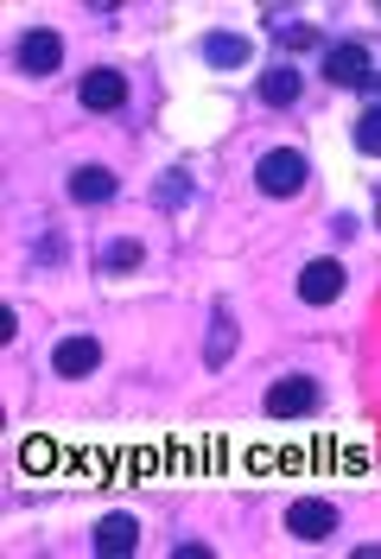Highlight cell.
Wrapping results in <instances>:
<instances>
[{
  "label": "cell",
  "mask_w": 381,
  "mask_h": 559,
  "mask_svg": "<svg viewBox=\"0 0 381 559\" xmlns=\"http://www.w3.org/2000/svg\"><path fill=\"white\" fill-rule=\"evenodd\" d=\"M13 337H20V312H13V306H0V344H13Z\"/></svg>",
  "instance_id": "obj_19"
},
{
  "label": "cell",
  "mask_w": 381,
  "mask_h": 559,
  "mask_svg": "<svg viewBox=\"0 0 381 559\" xmlns=\"http://www.w3.org/2000/svg\"><path fill=\"white\" fill-rule=\"evenodd\" d=\"M64 254H70L64 236H51V229H45V236H38V248H33V261H38V267H58Z\"/></svg>",
  "instance_id": "obj_18"
},
{
  "label": "cell",
  "mask_w": 381,
  "mask_h": 559,
  "mask_svg": "<svg viewBox=\"0 0 381 559\" xmlns=\"http://www.w3.org/2000/svg\"><path fill=\"white\" fill-rule=\"evenodd\" d=\"M13 64H20V76H58L64 70V38L51 33V26H33L13 45Z\"/></svg>",
  "instance_id": "obj_4"
},
{
  "label": "cell",
  "mask_w": 381,
  "mask_h": 559,
  "mask_svg": "<svg viewBox=\"0 0 381 559\" xmlns=\"http://www.w3.org/2000/svg\"><path fill=\"white\" fill-rule=\"evenodd\" d=\"M331 236H337V242H349V236H362V229H356V216H331Z\"/></svg>",
  "instance_id": "obj_21"
},
{
  "label": "cell",
  "mask_w": 381,
  "mask_h": 559,
  "mask_svg": "<svg viewBox=\"0 0 381 559\" xmlns=\"http://www.w3.org/2000/svg\"><path fill=\"white\" fill-rule=\"evenodd\" d=\"M362 90H369V96H376V108H381V70H369V76H362Z\"/></svg>",
  "instance_id": "obj_22"
},
{
  "label": "cell",
  "mask_w": 381,
  "mask_h": 559,
  "mask_svg": "<svg viewBox=\"0 0 381 559\" xmlns=\"http://www.w3.org/2000/svg\"><path fill=\"white\" fill-rule=\"evenodd\" d=\"M121 191V178L108 173V166H76V173L64 178V198L70 204H108Z\"/></svg>",
  "instance_id": "obj_9"
},
{
  "label": "cell",
  "mask_w": 381,
  "mask_h": 559,
  "mask_svg": "<svg viewBox=\"0 0 381 559\" xmlns=\"http://www.w3.org/2000/svg\"><path fill=\"white\" fill-rule=\"evenodd\" d=\"M76 103L90 108V115H115V108H128V76L121 70H90L83 83H76Z\"/></svg>",
  "instance_id": "obj_6"
},
{
  "label": "cell",
  "mask_w": 381,
  "mask_h": 559,
  "mask_svg": "<svg viewBox=\"0 0 381 559\" xmlns=\"http://www.w3.org/2000/svg\"><path fill=\"white\" fill-rule=\"evenodd\" d=\"M376 70V58H369V45H356V38H344V45H324V76L337 83V90H362V76Z\"/></svg>",
  "instance_id": "obj_7"
},
{
  "label": "cell",
  "mask_w": 381,
  "mask_h": 559,
  "mask_svg": "<svg viewBox=\"0 0 381 559\" xmlns=\"http://www.w3.org/2000/svg\"><path fill=\"white\" fill-rule=\"evenodd\" d=\"M344 267H337V261H306V267H299V299H306V306H331V299H344Z\"/></svg>",
  "instance_id": "obj_8"
},
{
  "label": "cell",
  "mask_w": 381,
  "mask_h": 559,
  "mask_svg": "<svg viewBox=\"0 0 381 559\" xmlns=\"http://www.w3.org/2000/svg\"><path fill=\"white\" fill-rule=\"evenodd\" d=\"M318 401H324V388H318V376H279L274 388H267V419H312Z\"/></svg>",
  "instance_id": "obj_2"
},
{
  "label": "cell",
  "mask_w": 381,
  "mask_h": 559,
  "mask_svg": "<svg viewBox=\"0 0 381 559\" xmlns=\"http://www.w3.org/2000/svg\"><path fill=\"white\" fill-rule=\"evenodd\" d=\"M267 33H274L279 45H293V51H312V45H318V26H306V20H286V26L267 20Z\"/></svg>",
  "instance_id": "obj_17"
},
{
  "label": "cell",
  "mask_w": 381,
  "mask_h": 559,
  "mask_svg": "<svg viewBox=\"0 0 381 559\" xmlns=\"http://www.w3.org/2000/svg\"><path fill=\"white\" fill-rule=\"evenodd\" d=\"M349 140H356V153H381V108H362Z\"/></svg>",
  "instance_id": "obj_16"
},
{
  "label": "cell",
  "mask_w": 381,
  "mask_h": 559,
  "mask_svg": "<svg viewBox=\"0 0 381 559\" xmlns=\"http://www.w3.org/2000/svg\"><path fill=\"white\" fill-rule=\"evenodd\" d=\"M90 547H96L103 559L134 554V547H140V522H134V515H103V522H96V540H90Z\"/></svg>",
  "instance_id": "obj_10"
},
{
  "label": "cell",
  "mask_w": 381,
  "mask_h": 559,
  "mask_svg": "<svg viewBox=\"0 0 381 559\" xmlns=\"http://www.w3.org/2000/svg\"><path fill=\"white\" fill-rule=\"evenodd\" d=\"M337 502H324V496H299L293 509H286V534L293 540H306V547H318V540H331L337 534Z\"/></svg>",
  "instance_id": "obj_3"
},
{
  "label": "cell",
  "mask_w": 381,
  "mask_h": 559,
  "mask_svg": "<svg viewBox=\"0 0 381 559\" xmlns=\"http://www.w3.org/2000/svg\"><path fill=\"white\" fill-rule=\"evenodd\" d=\"M153 204H159V210H178V204H191V173H166L159 185H153Z\"/></svg>",
  "instance_id": "obj_15"
},
{
  "label": "cell",
  "mask_w": 381,
  "mask_h": 559,
  "mask_svg": "<svg viewBox=\"0 0 381 559\" xmlns=\"http://www.w3.org/2000/svg\"><path fill=\"white\" fill-rule=\"evenodd\" d=\"M140 261H146V248H140L134 236H115V242H103V254H96V274L121 280V274H134Z\"/></svg>",
  "instance_id": "obj_11"
},
{
  "label": "cell",
  "mask_w": 381,
  "mask_h": 559,
  "mask_svg": "<svg viewBox=\"0 0 381 559\" xmlns=\"http://www.w3.org/2000/svg\"><path fill=\"white\" fill-rule=\"evenodd\" d=\"M96 369H103V344H96L90 331L58 337V349H51V376H58V382H83V376H96Z\"/></svg>",
  "instance_id": "obj_5"
},
{
  "label": "cell",
  "mask_w": 381,
  "mask_h": 559,
  "mask_svg": "<svg viewBox=\"0 0 381 559\" xmlns=\"http://www.w3.org/2000/svg\"><path fill=\"white\" fill-rule=\"evenodd\" d=\"M172 559H210V547H204V540H178Z\"/></svg>",
  "instance_id": "obj_20"
},
{
  "label": "cell",
  "mask_w": 381,
  "mask_h": 559,
  "mask_svg": "<svg viewBox=\"0 0 381 559\" xmlns=\"http://www.w3.org/2000/svg\"><path fill=\"white\" fill-rule=\"evenodd\" d=\"M306 178H312V166H306L299 146H267V153L254 159V185H261L267 198H299Z\"/></svg>",
  "instance_id": "obj_1"
},
{
  "label": "cell",
  "mask_w": 381,
  "mask_h": 559,
  "mask_svg": "<svg viewBox=\"0 0 381 559\" xmlns=\"http://www.w3.org/2000/svg\"><path fill=\"white\" fill-rule=\"evenodd\" d=\"M299 90H306V76H299L293 64H274L267 76H261V103L267 108H293L299 103Z\"/></svg>",
  "instance_id": "obj_13"
},
{
  "label": "cell",
  "mask_w": 381,
  "mask_h": 559,
  "mask_svg": "<svg viewBox=\"0 0 381 559\" xmlns=\"http://www.w3.org/2000/svg\"><path fill=\"white\" fill-rule=\"evenodd\" d=\"M376 229H381V198H376Z\"/></svg>",
  "instance_id": "obj_23"
},
{
  "label": "cell",
  "mask_w": 381,
  "mask_h": 559,
  "mask_svg": "<svg viewBox=\"0 0 381 559\" xmlns=\"http://www.w3.org/2000/svg\"><path fill=\"white\" fill-rule=\"evenodd\" d=\"M229 356H236V318L216 306L210 312V337H204V369H223Z\"/></svg>",
  "instance_id": "obj_12"
},
{
  "label": "cell",
  "mask_w": 381,
  "mask_h": 559,
  "mask_svg": "<svg viewBox=\"0 0 381 559\" xmlns=\"http://www.w3.org/2000/svg\"><path fill=\"white\" fill-rule=\"evenodd\" d=\"M204 64H210V70L248 64V38H242V33H210V38H204Z\"/></svg>",
  "instance_id": "obj_14"
}]
</instances>
